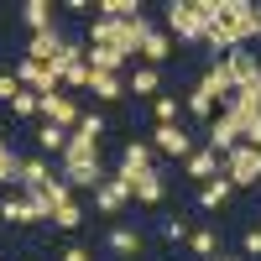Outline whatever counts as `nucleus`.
Masks as SVG:
<instances>
[{
  "label": "nucleus",
  "instance_id": "a211bd4d",
  "mask_svg": "<svg viewBox=\"0 0 261 261\" xmlns=\"http://www.w3.org/2000/svg\"><path fill=\"white\" fill-rule=\"evenodd\" d=\"M53 178H58V172H53V162L37 151V157H27V162H21V183H16V193H42Z\"/></svg>",
  "mask_w": 261,
  "mask_h": 261
},
{
  "label": "nucleus",
  "instance_id": "c9c22d12",
  "mask_svg": "<svg viewBox=\"0 0 261 261\" xmlns=\"http://www.w3.org/2000/svg\"><path fill=\"white\" fill-rule=\"evenodd\" d=\"M58 261H94V251L84 246V241H68V246H63V256H58Z\"/></svg>",
  "mask_w": 261,
  "mask_h": 261
},
{
  "label": "nucleus",
  "instance_id": "a878e982",
  "mask_svg": "<svg viewBox=\"0 0 261 261\" xmlns=\"http://www.w3.org/2000/svg\"><path fill=\"white\" fill-rule=\"evenodd\" d=\"M89 94H94L99 105H115V99H125V79H115V73H89Z\"/></svg>",
  "mask_w": 261,
  "mask_h": 261
},
{
  "label": "nucleus",
  "instance_id": "c85d7f7f",
  "mask_svg": "<svg viewBox=\"0 0 261 261\" xmlns=\"http://www.w3.org/2000/svg\"><path fill=\"white\" fill-rule=\"evenodd\" d=\"M151 115H157V125H178L183 99H178V94H157V99H151Z\"/></svg>",
  "mask_w": 261,
  "mask_h": 261
},
{
  "label": "nucleus",
  "instance_id": "cd10ccee",
  "mask_svg": "<svg viewBox=\"0 0 261 261\" xmlns=\"http://www.w3.org/2000/svg\"><path fill=\"white\" fill-rule=\"evenodd\" d=\"M188 251L199 256V261H214V256H225V251H220V235H214V230H193V235H188Z\"/></svg>",
  "mask_w": 261,
  "mask_h": 261
},
{
  "label": "nucleus",
  "instance_id": "4468645a",
  "mask_svg": "<svg viewBox=\"0 0 261 261\" xmlns=\"http://www.w3.org/2000/svg\"><path fill=\"white\" fill-rule=\"evenodd\" d=\"M105 246H110V256H120V261H136L141 251H146V241H141V230H130V225H110L105 230Z\"/></svg>",
  "mask_w": 261,
  "mask_h": 261
},
{
  "label": "nucleus",
  "instance_id": "bb28decb",
  "mask_svg": "<svg viewBox=\"0 0 261 261\" xmlns=\"http://www.w3.org/2000/svg\"><path fill=\"white\" fill-rule=\"evenodd\" d=\"M183 110H188V115H193V120H204V125H209V120H214V115H220V105H214V99H209V94H204V89H199V84H193V89H188V94H183Z\"/></svg>",
  "mask_w": 261,
  "mask_h": 261
},
{
  "label": "nucleus",
  "instance_id": "2eb2a0df",
  "mask_svg": "<svg viewBox=\"0 0 261 261\" xmlns=\"http://www.w3.org/2000/svg\"><path fill=\"white\" fill-rule=\"evenodd\" d=\"M63 47H68V37L53 27V32L27 37V53H21V58H32V63H58V58H63Z\"/></svg>",
  "mask_w": 261,
  "mask_h": 261
},
{
  "label": "nucleus",
  "instance_id": "f03ea898",
  "mask_svg": "<svg viewBox=\"0 0 261 261\" xmlns=\"http://www.w3.org/2000/svg\"><path fill=\"white\" fill-rule=\"evenodd\" d=\"M157 32V21H146V16H130V21H105L94 16L89 21V47H115L125 53L130 63H141V42Z\"/></svg>",
  "mask_w": 261,
  "mask_h": 261
},
{
  "label": "nucleus",
  "instance_id": "6ab92c4d",
  "mask_svg": "<svg viewBox=\"0 0 261 261\" xmlns=\"http://www.w3.org/2000/svg\"><path fill=\"white\" fill-rule=\"evenodd\" d=\"M141 172H151V141H136V136H130L125 151H120V178H125V183H136Z\"/></svg>",
  "mask_w": 261,
  "mask_h": 261
},
{
  "label": "nucleus",
  "instance_id": "58836bf2",
  "mask_svg": "<svg viewBox=\"0 0 261 261\" xmlns=\"http://www.w3.org/2000/svg\"><path fill=\"white\" fill-rule=\"evenodd\" d=\"M246 146H256V151H261V110L246 120Z\"/></svg>",
  "mask_w": 261,
  "mask_h": 261
},
{
  "label": "nucleus",
  "instance_id": "ea45409f",
  "mask_svg": "<svg viewBox=\"0 0 261 261\" xmlns=\"http://www.w3.org/2000/svg\"><path fill=\"white\" fill-rule=\"evenodd\" d=\"M63 11H68V16H94V6H89V0H68Z\"/></svg>",
  "mask_w": 261,
  "mask_h": 261
},
{
  "label": "nucleus",
  "instance_id": "473e14b6",
  "mask_svg": "<svg viewBox=\"0 0 261 261\" xmlns=\"http://www.w3.org/2000/svg\"><path fill=\"white\" fill-rule=\"evenodd\" d=\"M53 225H58V230H79V225H84V204L73 199V204H63V209H53Z\"/></svg>",
  "mask_w": 261,
  "mask_h": 261
},
{
  "label": "nucleus",
  "instance_id": "20e7f679",
  "mask_svg": "<svg viewBox=\"0 0 261 261\" xmlns=\"http://www.w3.org/2000/svg\"><path fill=\"white\" fill-rule=\"evenodd\" d=\"M0 220L6 225H42L47 204H42V193H6L0 199Z\"/></svg>",
  "mask_w": 261,
  "mask_h": 261
},
{
  "label": "nucleus",
  "instance_id": "b1692460",
  "mask_svg": "<svg viewBox=\"0 0 261 261\" xmlns=\"http://www.w3.org/2000/svg\"><path fill=\"white\" fill-rule=\"evenodd\" d=\"M130 193H136V204H151V209H157V204L167 199V178L151 167V172H141V178L130 183Z\"/></svg>",
  "mask_w": 261,
  "mask_h": 261
},
{
  "label": "nucleus",
  "instance_id": "7ed1b4c3",
  "mask_svg": "<svg viewBox=\"0 0 261 261\" xmlns=\"http://www.w3.org/2000/svg\"><path fill=\"white\" fill-rule=\"evenodd\" d=\"M162 27H167V37L188 42V47H204V37H209L204 0H172V6L162 11Z\"/></svg>",
  "mask_w": 261,
  "mask_h": 261
},
{
  "label": "nucleus",
  "instance_id": "4be33fe9",
  "mask_svg": "<svg viewBox=\"0 0 261 261\" xmlns=\"http://www.w3.org/2000/svg\"><path fill=\"white\" fill-rule=\"evenodd\" d=\"M141 63H146V68H167V63H172V37H167V27H157V32L141 42Z\"/></svg>",
  "mask_w": 261,
  "mask_h": 261
},
{
  "label": "nucleus",
  "instance_id": "9d476101",
  "mask_svg": "<svg viewBox=\"0 0 261 261\" xmlns=\"http://www.w3.org/2000/svg\"><path fill=\"white\" fill-rule=\"evenodd\" d=\"M204 146H209V151H220V157H230L235 146H246V125L235 120V115L220 110V115L209 120V141H204Z\"/></svg>",
  "mask_w": 261,
  "mask_h": 261
},
{
  "label": "nucleus",
  "instance_id": "dca6fc26",
  "mask_svg": "<svg viewBox=\"0 0 261 261\" xmlns=\"http://www.w3.org/2000/svg\"><path fill=\"white\" fill-rule=\"evenodd\" d=\"M183 172H188V178L204 188V183H214V178L225 172V157H220V151H209V146H199V151H193V157L183 162Z\"/></svg>",
  "mask_w": 261,
  "mask_h": 261
},
{
  "label": "nucleus",
  "instance_id": "4c0bfd02",
  "mask_svg": "<svg viewBox=\"0 0 261 261\" xmlns=\"http://www.w3.org/2000/svg\"><path fill=\"white\" fill-rule=\"evenodd\" d=\"M16 94H21V79H16V73H0V99H6V105H11Z\"/></svg>",
  "mask_w": 261,
  "mask_h": 261
},
{
  "label": "nucleus",
  "instance_id": "aec40b11",
  "mask_svg": "<svg viewBox=\"0 0 261 261\" xmlns=\"http://www.w3.org/2000/svg\"><path fill=\"white\" fill-rule=\"evenodd\" d=\"M84 58H89V73H115V79H125L130 68H136V63H130L125 53H115V47H89Z\"/></svg>",
  "mask_w": 261,
  "mask_h": 261
},
{
  "label": "nucleus",
  "instance_id": "393cba45",
  "mask_svg": "<svg viewBox=\"0 0 261 261\" xmlns=\"http://www.w3.org/2000/svg\"><path fill=\"white\" fill-rule=\"evenodd\" d=\"M68 136H73V130L42 120V125H37V151H42V157H63V151H68Z\"/></svg>",
  "mask_w": 261,
  "mask_h": 261
},
{
  "label": "nucleus",
  "instance_id": "f8f14e48",
  "mask_svg": "<svg viewBox=\"0 0 261 261\" xmlns=\"http://www.w3.org/2000/svg\"><path fill=\"white\" fill-rule=\"evenodd\" d=\"M89 47H79V42H68L58 58V73H63V89H89V58H84Z\"/></svg>",
  "mask_w": 261,
  "mask_h": 261
},
{
  "label": "nucleus",
  "instance_id": "f704fd0d",
  "mask_svg": "<svg viewBox=\"0 0 261 261\" xmlns=\"http://www.w3.org/2000/svg\"><path fill=\"white\" fill-rule=\"evenodd\" d=\"M79 136L99 146V136H105V115H99V110H84V120H79Z\"/></svg>",
  "mask_w": 261,
  "mask_h": 261
},
{
  "label": "nucleus",
  "instance_id": "c756f323",
  "mask_svg": "<svg viewBox=\"0 0 261 261\" xmlns=\"http://www.w3.org/2000/svg\"><path fill=\"white\" fill-rule=\"evenodd\" d=\"M21 162H27V157H16L11 146L0 151V188H11V193H16V183H21Z\"/></svg>",
  "mask_w": 261,
  "mask_h": 261
},
{
  "label": "nucleus",
  "instance_id": "9b49d317",
  "mask_svg": "<svg viewBox=\"0 0 261 261\" xmlns=\"http://www.w3.org/2000/svg\"><path fill=\"white\" fill-rule=\"evenodd\" d=\"M199 89H204L214 105H220V110L230 105V94H235V73H230V63H225V58H209V68H204V79H199Z\"/></svg>",
  "mask_w": 261,
  "mask_h": 261
},
{
  "label": "nucleus",
  "instance_id": "2f4dec72",
  "mask_svg": "<svg viewBox=\"0 0 261 261\" xmlns=\"http://www.w3.org/2000/svg\"><path fill=\"white\" fill-rule=\"evenodd\" d=\"M11 115H16V120H32V115H42V94H32V89H21V94L11 99Z\"/></svg>",
  "mask_w": 261,
  "mask_h": 261
},
{
  "label": "nucleus",
  "instance_id": "5701e85b",
  "mask_svg": "<svg viewBox=\"0 0 261 261\" xmlns=\"http://www.w3.org/2000/svg\"><path fill=\"white\" fill-rule=\"evenodd\" d=\"M21 21H27V32L37 37V32L58 27V11H53V0H27V6H21Z\"/></svg>",
  "mask_w": 261,
  "mask_h": 261
},
{
  "label": "nucleus",
  "instance_id": "f257e3e1",
  "mask_svg": "<svg viewBox=\"0 0 261 261\" xmlns=\"http://www.w3.org/2000/svg\"><path fill=\"white\" fill-rule=\"evenodd\" d=\"M58 178L68 183L73 193H79V188H89V193H94L105 178H110V172H105V157H99V146H94V141H84L79 130H73V136H68V151L58 157Z\"/></svg>",
  "mask_w": 261,
  "mask_h": 261
},
{
  "label": "nucleus",
  "instance_id": "7c9ffc66",
  "mask_svg": "<svg viewBox=\"0 0 261 261\" xmlns=\"http://www.w3.org/2000/svg\"><path fill=\"white\" fill-rule=\"evenodd\" d=\"M42 204H47V220H53V209H63V204H73V188L63 183V178H53L47 188H42Z\"/></svg>",
  "mask_w": 261,
  "mask_h": 261
},
{
  "label": "nucleus",
  "instance_id": "0eeeda50",
  "mask_svg": "<svg viewBox=\"0 0 261 261\" xmlns=\"http://www.w3.org/2000/svg\"><path fill=\"white\" fill-rule=\"evenodd\" d=\"M11 73L21 79V89H32V94H53V89H63V73H58V63H32V58H21Z\"/></svg>",
  "mask_w": 261,
  "mask_h": 261
},
{
  "label": "nucleus",
  "instance_id": "423d86ee",
  "mask_svg": "<svg viewBox=\"0 0 261 261\" xmlns=\"http://www.w3.org/2000/svg\"><path fill=\"white\" fill-rule=\"evenodd\" d=\"M225 178L235 188H261V151L256 146H235L225 157Z\"/></svg>",
  "mask_w": 261,
  "mask_h": 261
},
{
  "label": "nucleus",
  "instance_id": "6e6552de",
  "mask_svg": "<svg viewBox=\"0 0 261 261\" xmlns=\"http://www.w3.org/2000/svg\"><path fill=\"white\" fill-rule=\"evenodd\" d=\"M151 151H162L172 162H188L193 151H199V141H193V130H183V125H157L151 130Z\"/></svg>",
  "mask_w": 261,
  "mask_h": 261
},
{
  "label": "nucleus",
  "instance_id": "39448f33",
  "mask_svg": "<svg viewBox=\"0 0 261 261\" xmlns=\"http://www.w3.org/2000/svg\"><path fill=\"white\" fill-rule=\"evenodd\" d=\"M42 120H47V125H63V130H79L84 105H79L68 89H53V94H42Z\"/></svg>",
  "mask_w": 261,
  "mask_h": 261
},
{
  "label": "nucleus",
  "instance_id": "412c9836",
  "mask_svg": "<svg viewBox=\"0 0 261 261\" xmlns=\"http://www.w3.org/2000/svg\"><path fill=\"white\" fill-rule=\"evenodd\" d=\"M235 193H241V188H235V183L225 178V172H220V178H214V183H204L199 193H193V204H199V209H209V214H214V209H225V204L235 199Z\"/></svg>",
  "mask_w": 261,
  "mask_h": 261
},
{
  "label": "nucleus",
  "instance_id": "ddd939ff",
  "mask_svg": "<svg viewBox=\"0 0 261 261\" xmlns=\"http://www.w3.org/2000/svg\"><path fill=\"white\" fill-rule=\"evenodd\" d=\"M225 63H230V73H235V89H261V58L251 47L225 53Z\"/></svg>",
  "mask_w": 261,
  "mask_h": 261
},
{
  "label": "nucleus",
  "instance_id": "f3484780",
  "mask_svg": "<svg viewBox=\"0 0 261 261\" xmlns=\"http://www.w3.org/2000/svg\"><path fill=\"white\" fill-rule=\"evenodd\" d=\"M125 94H130V99H157V94H162V68L136 63V68L125 73Z\"/></svg>",
  "mask_w": 261,
  "mask_h": 261
},
{
  "label": "nucleus",
  "instance_id": "72a5a7b5",
  "mask_svg": "<svg viewBox=\"0 0 261 261\" xmlns=\"http://www.w3.org/2000/svg\"><path fill=\"white\" fill-rule=\"evenodd\" d=\"M157 230H162V241H167V246H188V235H193L188 220H162Z\"/></svg>",
  "mask_w": 261,
  "mask_h": 261
},
{
  "label": "nucleus",
  "instance_id": "1a4fd4ad",
  "mask_svg": "<svg viewBox=\"0 0 261 261\" xmlns=\"http://www.w3.org/2000/svg\"><path fill=\"white\" fill-rule=\"evenodd\" d=\"M125 204H136V193H130V183L120 178V172H115V178H105V183L94 188V214H105L110 225H115V214H120Z\"/></svg>",
  "mask_w": 261,
  "mask_h": 261
},
{
  "label": "nucleus",
  "instance_id": "e433bc0d",
  "mask_svg": "<svg viewBox=\"0 0 261 261\" xmlns=\"http://www.w3.org/2000/svg\"><path fill=\"white\" fill-rule=\"evenodd\" d=\"M241 251H246V256H261V225H251V230L241 235Z\"/></svg>",
  "mask_w": 261,
  "mask_h": 261
},
{
  "label": "nucleus",
  "instance_id": "a19ab883",
  "mask_svg": "<svg viewBox=\"0 0 261 261\" xmlns=\"http://www.w3.org/2000/svg\"><path fill=\"white\" fill-rule=\"evenodd\" d=\"M0 151H6V136H0Z\"/></svg>",
  "mask_w": 261,
  "mask_h": 261
}]
</instances>
